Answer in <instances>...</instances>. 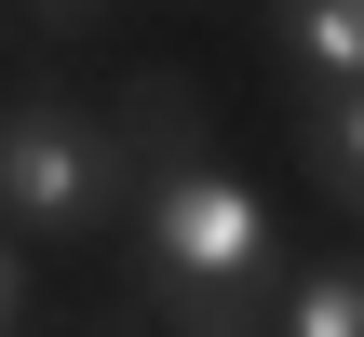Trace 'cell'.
Returning a JSON list of instances; mask_svg holds the SVG:
<instances>
[{"instance_id": "7", "label": "cell", "mask_w": 364, "mask_h": 337, "mask_svg": "<svg viewBox=\"0 0 364 337\" xmlns=\"http://www.w3.org/2000/svg\"><path fill=\"white\" fill-rule=\"evenodd\" d=\"M27 324V270H14V243H0V337Z\"/></svg>"}, {"instance_id": "6", "label": "cell", "mask_w": 364, "mask_h": 337, "mask_svg": "<svg viewBox=\"0 0 364 337\" xmlns=\"http://www.w3.org/2000/svg\"><path fill=\"white\" fill-rule=\"evenodd\" d=\"M27 27H54V41H81V27H95V0H27Z\"/></svg>"}, {"instance_id": "5", "label": "cell", "mask_w": 364, "mask_h": 337, "mask_svg": "<svg viewBox=\"0 0 364 337\" xmlns=\"http://www.w3.org/2000/svg\"><path fill=\"white\" fill-rule=\"evenodd\" d=\"M284 337H364V257H324L284 284Z\"/></svg>"}, {"instance_id": "1", "label": "cell", "mask_w": 364, "mask_h": 337, "mask_svg": "<svg viewBox=\"0 0 364 337\" xmlns=\"http://www.w3.org/2000/svg\"><path fill=\"white\" fill-rule=\"evenodd\" d=\"M122 149H135V297L176 337H257L270 284H284V230H270L257 176L216 162L203 95L176 68L122 81Z\"/></svg>"}, {"instance_id": "3", "label": "cell", "mask_w": 364, "mask_h": 337, "mask_svg": "<svg viewBox=\"0 0 364 337\" xmlns=\"http://www.w3.org/2000/svg\"><path fill=\"white\" fill-rule=\"evenodd\" d=\"M297 149H311V189L364 216V81H297Z\"/></svg>"}, {"instance_id": "4", "label": "cell", "mask_w": 364, "mask_h": 337, "mask_svg": "<svg viewBox=\"0 0 364 337\" xmlns=\"http://www.w3.org/2000/svg\"><path fill=\"white\" fill-rule=\"evenodd\" d=\"M270 54L297 81H364V0H270Z\"/></svg>"}, {"instance_id": "2", "label": "cell", "mask_w": 364, "mask_h": 337, "mask_svg": "<svg viewBox=\"0 0 364 337\" xmlns=\"http://www.w3.org/2000/svg\"><path fill=\"white\" fill-rule=\"evenodd\" d=\"M108 216H135V149L108 108L81 95H14L0 108V230L27 243H95Z\"/></svg>"}]
</instances>
